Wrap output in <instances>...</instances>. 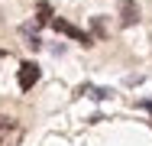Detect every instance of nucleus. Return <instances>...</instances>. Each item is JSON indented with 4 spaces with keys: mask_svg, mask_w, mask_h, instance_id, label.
<instances>
[{
    "mask_svg": "<svg viewBox=\"0 0 152 146\" xmlns=\"http://www.w3.org/2000/svg\"><path fill=\"white\" fill-rule=\"evenodd\" d=\"M23 123L20 120H13V117L0 114V146H20L23 143Z\"/></svg>",
    "mask_w": 152,
    "mask_h": 146,
    "instance_id": "f257e3e1",
    "label": "nucleus"
},
{
    "mask_svg": "<svg viewBox=\"0 0 152 146\" xmlns=\"http://www.w3.org/2000/svg\"><path fill=\"white\" fill-rule=\"evenodd\" d=\"M52 29H58V32H65V36H71L75 42H81V46H94V39H91V32H84V29H78V26H71L68 20H52Z\"/></svg>",
    "mask_w": 152,
    "mask_h": 146,
    "instance_id": "f03ea898",
    "label": "nucleus"
},
{
    "mask_svg": "<svg viewBox=\"0 0 152 146\" xmlns=\"http://www.w3.org/2000/svg\"><path fill=\"white\" fill-rule=\"evenodd\" d=\"M16 81H20L23 91H29V88L39 81V65H36V62H23V65H20V75H16Z\"/></svg>",
    "mask_w": 152,
    "mask_h": 146,
    "instance_id": "7ed1b4c3",
    "label": "nucleus"
},
{
    "mask_svg": "<svg viewBox=\"0 0 152 146\" xmlns=\"http://www.w3.org/2000/svg\"><path fill=\"white\" fill-rule=\"evenodd\" d=\"M120 23L123 26H136V23H139V7H136L133 0H123L120 3Z\"/></svg>",
    "mask_w": 152,
    "mask_h": 146,
    "instance_id": "20e7f679",
    "label": "nucleus"
},
{
    "mask_svg": "<svg viewBox=\"0 0 152 146\" xmlns=\"http://www.w3.org/2000/svg\"><path fill=\"white\" fill-rule=\"evenodd\" d=\"M49 16H52V7H49V3H39V26H45Z\"/></svg>",
    "mask_w": 152,
    "mask_h": 146,
    "instance_id": "39448f33",
    "label": "nucleus"
},
{
    "mask_svg": "<svg viewBox=\"0 0 152 146\" xmlns=\"http://www.w3.org/2000/svg\"><path fill=\"white\" fill-rule=\"evenodd\" d=\"M142 107H146V111L152 114V97H149V101H142Z\"/></svg>",
    "mask_w": 152,
    "mask_h": 146,
    "instance_id": "423d86ee",
    "label": "nucleus"
}]
</instances>
